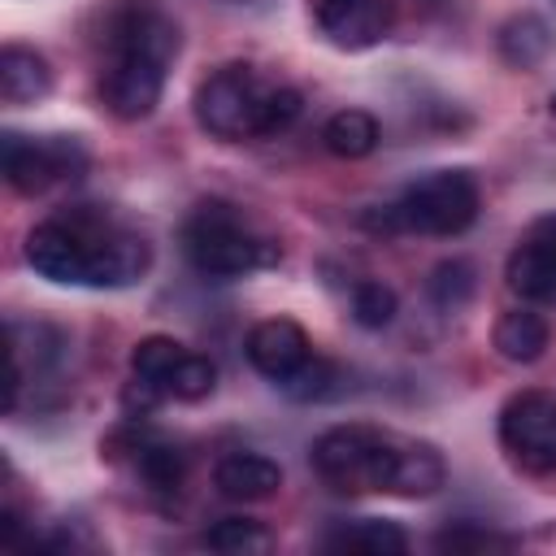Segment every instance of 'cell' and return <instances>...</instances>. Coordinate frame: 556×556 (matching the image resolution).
Masks as SVG:
<instances>
[{
  "label": "cell",
  "mask_w": 556,
  "mask_h": 556,
  "mask_svg": "<svg viewBox=\"0 0 556 556\" xmlns=\"http://www.w3.org/2000/svg\"><path fill=\"white\" fill-rule=\"evenodd\" d=\"M26 265L61 287H130L148 274V239L96 204H74L26 235Z\"/></svg>",
  "instance_id": "obj_1"
},
{
  "label": "cell",
  "mask_w": 556,
  "mask_h": 556,
  "mask_svg": "<svg viewBox=\"0 0 556 556\" xmlns=\"http://www.w3.org/2000/svg\"><path fill=\"white\" fill-rule=\"evenodd\" d=\"M313 469L339 495L382 491V495H404V500H426L447 478L439 447L417 443V439H400L391 430L361 426V421L317 434Z\"/></svg>",
  "instance_id": "obj_2"
},
{
  "label": "cell",
  "mask_w": 556,
  "mask_h": 556,
  "mask_svg": "<svg viewBox=\"0 0 556 556\" xmlns=\"http://www.w3.org/2000/svg\"><path fill=\"white\" fill-rule=\"evenodd\" d=\"M178 56V26L156 4H126L109 17L96 96L117 122H139L161 104L169 61Z\"/></svg>",
  "instance_id": "obj_3"
},
{
  "label": "cell",
  "mask_w": 556,
  "mask_h": 556,
  "mask_svg": "<svg viewBox=\"0 0 556 556\" xmlns=\"http://www.w3.org/2000/svg\"><path fill=\"white\" fill-rule=\"evenodd\" d=\"M195 122L226 143L269 139L300 117V91L265 78L256 65H222L195 87Z\"/></svg>",
  "instance_id": "obj_4"
},
{
  "label": "cell",
  "mask_w": 556,
  "mask_h": 556,
  "mask_svg": "<svg viewBox=\"0 0 556 556\" xmlns=\"http://www.w3.org/2000/svg\"><path fill=\"white\" fill-rule=\"evenodd\" d=\"M182 252L195 274L204 278H243L256 269H274L282 248L265 235L239 204L230 200H200L182 222Z\"/></svg>",
  "instance_id": "obj_5"
},
{
  "label": "cell",
  "mask_w": 556,
  "mask_h": 556,
  "mask_svg": "<svg viewBox=\"0 0 556 556\" xmlns=\"http://www.w3.org/2000/svg\"><path fill=\"white\" fill-rule=\"evenodd\" d=\"M482 208V191L469 169H430L413 178L382 213H369L365 222L387 235H460L473 226Z\"/></svg>",
  "instance_id": "obj_6"
},
{
  "label": "cell",
  "mask_w": 556,
  "mask_h": 556,
  "mask_svg": "<svg viewBox=\"0 0 556 556\" xmlns=\"http://www.w3.org/2000/svg\"><path fill=\"white\" fill-rule=\"evenodd\" d=\"M217 382V369L208 356L182 348L169 334H148L130 352V387L126 408L152 413L161 400H204Z\"/></svg>",
  "instance_id": "obj_7"
},
{
  "label": "cell",
  "mask_w": 556,
  "mask_h": 556,
  "mask_svg": "<svg viewBox=\"0 0 556 556\" xmlns=\"http://www.w3.org/2000/svg\"><path fill=\"white\" fill-rule=\"evenodd\" d=\"M4 152V178L13 191L39 195L52 191L61 182H74L87 174L91 156L74 135H22V130H4L0 139Z\"/></svg>",
  "instance_id": "obj_8"
},
{
  "label": "cell",
  "mask_w": 556,
  "mask_h": 556,
  "mask_svg": "<svg viewBox=\"0 0 556 556\" xmlns=\"http://www.w3.org/2000/svg\"><path fill=\"white\" fill-rule=\"evenodd\" d=\"M500 447L526 473H556V391L530 387L500 408Z\"/></svg>",
  "instance_id": "obj_9"
},
{
  "label": "cell",
  "mask_w": 556,
  "mask_h": 556,
  "mask_svg": "<svg viewBox=\"0 0 556 556\" xmlns=\"http://www.w3.org/2000/svg\"><path fill=\"white\" fill-rule=\"evenodd\" d=\"M248 361L261 378H269L274 387H287L313 361V343L291 317H265L248 330Z\"/></svg>",
  "instance_id": "obj_10"
},
{
  "label": "cell",
  "mask_w": 556,
  "mask_h": 556,
  "mask_svg": "<svg viewBox=\"0 0 556 556\" xmlns=\"http://www.w3.org/2000/svg\"><path fill=\"white\" fill-rule=\"evenodd\" d=\"M508 287L521 300H556V213L539 217L508 256Z\"/></svg>",
  "instance_id": "obj_11"
},
{
  "label": "cell",
  "mask_w": 556,
  "mask_h": 556,
  "mask_svg": "<svg viewBox=\"0 0 556 556\" xmlns=\"http://www.w3.org/2000/svg\"><path fill=\"white\" fill-rule=\"evenodd\" d=\"M317 30L348 52L374 48L391 30V0H313Z\"/></svg>",
  "instance_id": "obj_12"
},
{
  "label": "cell",
  "mask_w": 556,
  "mask_h": 556,
  "mask_svg": "<svg viewBox=\"0 0 556 556\" xmlns=\"http://www.w3.org/2000/svg\"><path fill=\"white\" fill-rule=\"evenodd\" d=\"M213 482L226 500L252 504V500H269L282 486V469H278V460H269L261 452H226L213 469Z\"/></svg>",
  "instance_id": "obj_13"
},
{
  "label": "cell",
  "mask_w": 556,
  "mask_h": 556,
  "mask_svg": "<svg viewBox=\"0 0 556 556\" xmlns=\"http://www.w3.org/2000/svg\"><path fill=\"white\" fill-rule=\"evenodd\" d=\"M52 91V70L35 48L9 43L0 52V100L4 104H35Z\"/></svg>",
  "instance_id": "obj_14"
},
{
  "label": "cell",
  "mask_w": 556,
  "mask_h": 556,
  "mask_svg": "<svg viewBox=\"0 0 556 556\" xmlns=\"http://www.w3.org/2000/svg\"><path fill=\"white\" fill-rule=\"evenodd\" d=\"M326 552H365V556H395L408 552V534L395 521L361 517V521H339L334 530L321 534Z\"/></svg>",
  "instance_id": "obj_15"
},
{
  "label": "cell",
  "mask_w": 556,
  "mask_h": 556,
  "mask_svg": "<svg viewBox=\"0 0 556 556\" xmlns=\"http://www.w3.org/2000/svg\"><path fill=\"white\" fill-rule=\"evenodd\" d=\"M130 465L139 473V482L152 495H174L182 486V452L169 439H152V434H135L130 439Z\"/></svg>",
  "instance_id": "obj_16"
},
{
  "label": "cell",
  "mask_w": 556,
  "mask_h": 556,
  "mask_svg": "<svg viewBox=\"0 0 556 556\" xmlns=\"http://www.w3.org/2000/svg\"><path fill=\"white\" fill-rule=\"evenodd\" d=\"M495 352L513 365H530L547 352V321L534 313V308H508L500 321H495Z\"/></svg>",
  "instance_id": "obj_17"
},
{
  "label": "cell",
  "mask_w": 556,
  "mask_h": 556,
  "mask_svg": "<svg viewBox=\"0 0 556 556\" xmlns=\"http://www.w3.org/2000/svg\"><path fill=\"white\" fill-rule=\"evenodd\" d=\"M552 52V26L539 13H517L500 26V56L513 70H534Z\"/></svg>",
  "instance_id": "obj_18"
},
{
  "label": "cell",
  "mask_w": 556,
  "mask_h": 556,
  "mask_svg": "<svg viewBox=\"0 0 556 556\" xmlns=\"http://www.w3.org/2000/svg\"><path fill=\"white\" fill-rule=\"evenodd\" d=\"M321 143L343 161H361V156H369L378 148V122L365 109H343V113H334L326 122Z\"/></svg>",
  "instance_id": "obj_19"
},
{
  "label": "cell",
  "mask_w": 556,
  "mask_h": 556,
  "mask_svg": "<svg viewBox=\"0 0 556 556\" xmlns=\"http://www.w3.org/2000/svg\"><path fill=\"white\" fill-rule=\"evenodd\" d=\"M204 547L226 552V556H256L274 547V534L252 517H222L204 530Z\"/></svg>",
  "instance_id": "obj_20"
},
{
  "label": "cell",
  "mask_w": 556,
  "mask_h": 556,
  "mask_svg": "<svg viewBox=\"0 0 556 556\" xmlns=\"http://www.w3.org/2000/svg\"><path fill=\"white\" fill-rule=\"evenodd\" d=\"M439 552H513L517 539L513 534H500V530H482L473 521H460V526H447L439 539H434Z\"/></svg>",
  "instance_id": "obj_21"
},
{
  "label": "cell",
  "mask_w": 556,
  "mask_h": 556,
  "mask_svg": "<svg viewBox=\"0 0 556 556\" xmlns=\"http://www.w3.org/2000/svg\"><path fill=\"white\" fill-rule=\"evenodd\" d=\"M352 317L365 326V330H382L391 317H395V291L382 287V282H356L352 287Z\"/></svg>",
  "instance_id": "obj_22"
},
{
  "label": "cell",
  "mask_w": 556,
  "mask_h": 556,
  "mask_svg": "<svg viewBox=\"0 0 556 556\" xmlns=\"http://www.w3.org/2000/svg\"><path fill=\"white\" fill-rule=\"evenodd\" d=\"M430 295H434L439 308L456 313V308L473 295V269H469L465 261H443V265L434 269V278H430Z\"/></svg>",
  "instance_id": "obj_23"
},
{
  "label": "cell",
  "mask_w": 556,
  "mask_h": 556,
  "mask_svg": "<svg viewBox=\"0 0 556 556\" xmlns=\"http://www.w3.org/2000/svg\"><path fill=\"white\" fill-rule=\"evenodd\" d=\"M287 395H295V400H326V395H334L339 391V365H330V361H321V356H313L287 387H282Z\"/></svg>",
  "instance_id": "obj_24"
},
{
  "label": "cell",
  "mask_w": 556,
  "mask_h": 556,
  "mask_svg": "<svg viewBox=\"0 0 556 556\" xmlns=\"http://www.w3.org/2000/svg\"><path fill=\"white\" fill-rule=\"evenodd\" d=\"M552 109H556V100H552Z\"/></svg>",
  "instance_id": "obj_25"
}]
</instances>
